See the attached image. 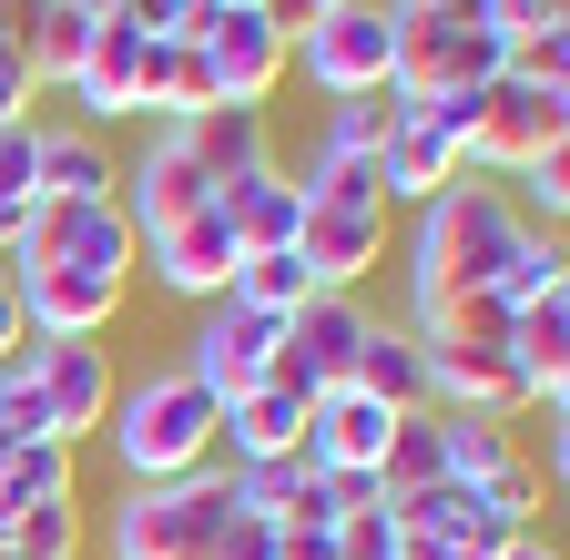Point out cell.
Instances as JSON below:
<instances>
[{"instance_id": "b9f144b4", "label": "cell", "mask_w": 570, "mask_h": 560, "mask_svg": "<svg viewBox=\"0 0 570 560\" xmlns=\"http://www.w3.org/2000/svg\"><path fill=\"white\" fill-rule=\"evenodd\" d=\"M71 11H82V21H112V11H122V0H71Z\"/></svg>"}, {"instance_id": "4316f807", "label": "cell", "mask_w": 570, "mask_h": 560, "mask_svg": "<svg viewBox=\"0 0 570 560\" xmlns=\"http://www.w3.org/2000/svg\"><path fill=\"white\" fill-rule=\"evenodd\" d=\"M407 122V92H356V102H326V154H387V132Z\"/></svg>"}, {"instance_id": "7c38bea8", "label": "cell", "mask_w": 570, "mask_h": 560, "mask_svg": "<svg viewBox=\"0 0 570 560\" xmlns=\"http://www.w3.org/2000/svg\"><path fill=\"white\" fill-rule=\"evenodd\" d=\"M154 82H164V41H142L132 21H92V51L71 72V102L92 122H122V112H154Z\"/></svg>"}, {"instance_id": "8d00e7d4", "label": "cell", "mask_w": 570, "mask_h": 560, "mask_svg": "<svg viewBox=\"0 0 570 560\" xmlns=\"http://www.w3.org/2000/svg\"><path fill=\"white\" fill-rule=\"evenodd\" d=\"M112 21H132L142 41H174V31H184V0H122Z\"/></svg>"}, {"instance_id": "d6a6232c", "label": "cell", "mask_w": 570, "mask_h": 560, "mask_svg": "<svg viewBox=\"0 0 570 560\" xmlns=\"http://www.w3.org/2000/svg\"><path fill=\"white\" fill-rule=\"evenodd\" d=\"M194 560H275V530H265L255 510H235V520H225V530H214V540H204Z\"/></svg>"}, {"instance_id": "4dcf8cb0", "label": "cell", "mask_w": 570, "mask_h": 560, "mask_svg": "<svg viewBox=\"0 0 570 560\" xmlns=\"http://www.w3.org/2000/svg\"><path fill=\"white\" fill-rule=\"evenodd\" d=\"M336 550H346V560H387V550H397V530H387V500H377V489L336 520Z\"/></svg>"}, {"instance_id": "1f68e13d", "label": "cell", "mask_w": 570, "mask_h": 560, "mask_svg": "<svg viewBox=\"0 0 570 560\" xmlns=\"http://www.w3.org/2000/svg\"><path fill=\"white\" fill-rule=\"evenodd\" d=\"M520 194H530V215H540V235H560V215H570V154H540V164L520 174Z\"/></svg>"}, {"instance_id": "30bf717a", "label": "cell", "mask_w": 570, "mask_h": 560, "mask_svg": "<svg viewBox=\"0 0 570 560\" xmlns=\"http://www.w3.org/2000/svg\"><path fill=\"white\" fill-rule=\"evenodd\" d=\"M21 357H31V387L51 407V439L61 449L102 439V417H112V357H102V336H31Z\"/></svg>"}, {"instance_id": "603a6c76", "label": "cell", "mask_w": 570, "mask_h": 560, "mask_svg": "<svg viewBox=\"0 0 570 560\" xmlns=\"http://www.w3.org/2000/svg\"><path fill=\"white\" fill-rule=\"evenodd\" d=\"M439 459H449L459 489H489L499 469L520 459V449H510V417H459V407H439Z\"/></svg>"}, {"instance_id": "5b68a950", "label": "cell", "mask_w": 570, "mask_h": 560, "mask_svg": "<svg viewBox=\"0 0 570 560\" xmlns=\"http://www.w3.org/2000/svg\"><path fill=\"white\" fill-rule=\"evenodd\" d=\"M225 520H235V479L214 459V469H184V479H154V489H122V510L102 520V550L112 560H194Z\"/></svg>"}, {"instance_id": "cb8c5ba5", "label": "cell", "mask_w": 570, "mask_h": 560, "mask_svg": "<svg viewBox=\"0 0 570 560\" xmlns=\"http://www.w3.org/2000/svg\"><path fill=\"white\" fill-rule=\"evenodd\" d=\"M225 296H235V306H255V316H296V306L316 296V275L296 265V245H285V255H235Z\"/></svg>"}, {"instance_id": "6da1fadb", "label": "cell", "mask_w": 570, "mask_h": 560, "mask_svg": "<svg viewBox=\"0 0 570 560\" xmlns=\"http://www.w3.org/2000/svg\"><path fill=\"white\" fill-rule=\"evenodd\" d=\"M142 235L122 225V204H31L11 225V296L31 316V336H102L132 296Z\"/></svg>"}, {"instance_id": "5bb4252c", "label": "cell", "mask_w": 570, "mask_h": 560, "mask_svg": "<svg viewBox=\"0 0 570 560\" xmlns=\"http://www.w3.org/2000/svg\"><path fill=\"white\" fill-rule=\"evenodd\" d=\"M112 204H122V225H132L142 245H154L164 225H184V215H194V204H214V184H204V164L174 144V122H164L154 144H142V154L122 164V194H112Z\"/></svg>"}, {"instance_id": "8fae6325", "label": "cell", "mask_w": 570, "mask_h": 560, "mask_svg": "<svg viewBox=\"0 0 570 560\" xmlns=\"http://www.w3.org/2000/svg\"><path fill=\"white\" fill-rule=\"evenodd\" d=\"M367 306L356 296H306L296 316H285V346H275V387H296V397H326L356 377V346H367Z\"/></svg>"}, {"instance_id": "d4e9b609", "label": "cell", "mask_w": 570, "mask_h": 560, "mask_svg": "<svg viewBox=\"0 0 570 560\" xmlns=\"http://www.w3.org/2000/svg\"><path fill=\"white\" fill-rule=\"evenodd\" d=\"M82 51H92V21L71 11V0H41V21L21 31V61H31V82H61V92H71Z\"/></svg>"}, {"instance_id": "ab89813d", "label": "cell", "mask_w": 570, "mask_h": 560, "mask_svg": "<svg viewBox=\"0 0 570 560\" xmlns=\"http://www.w3.org/2000/svg\"><path fill=\"white\" fill-rule=\"evenodd\" d=\"M31 21H41V0H0V41H21Z\"/></svg>"}, {"instance_id": "f35d334b", "label": "cell", "mask_w": 570, "mask_h": 560, "mask_svg": "<svg viewBox=\"0 0 570 560\" xmlns=\"http://www.w3.org/2000/svg\"><path fill=\"white\" fill-rule=\"evenodd\" d=\"M387 560H469V550H449V540H428V530H397V550Z\"/></svg>"}, {"instance_id": "7402d4cb", "label": "cell", "mask_w": 570, "mask_h": 560, "mask_svg": "<svg viewBox=\"0 0 570 560\" xmlns=\"http://www.w3.org/2000/svg\"><path fill=\"white\" fill-rule=\"evenodd\" d=\"M449 459H439V407H407L387 429V459H377V500H407V489H439Z\"/></svg>"}, {"instance_id": "d6986e66", "label": "cell", "mask_w": 570, "mask_h": 560, "mask_svg": "<svg viewBox=\"0 0 570 560\" xmlns=\"http://www.w3.org/2000/svg\"><path fill=\"white\" fill-rule=\"evenodd\" d=\"M174 144L204 164V184H235V174L275 164V144H265V112H245V102H214V112L174 122Z\"/></svg>"}, {"instance_id": "7bdbcfd3", "label": "cell", "mask_w": 570, "mask_h": 560, "mask_svg": "<svg viewBox=\"0 0 570 560\" xmlns=\"http://www.w3.org/2000/svg\"><path fill=\"white\" fill-rule=\"evenodd\" d=\"M0 265H11V225H0Z\"/></svg>"}, {"instance_id": "e0dca14e", "label": "cell", "mask_w": 570, "mask_h": 560, "mask_svg": "<svg viewBox=\"0 0 570 560\" xmlns=\"http://www.w3.org/2000/svg\"><path fill=\"white\" fill-rule=\"evenodd\" d=\"M214 449H225V469H255V459H296L306 449V397L296 387H245L214 407Z\"/></svg>"}, {"instance_id": "3957f363", "label": "cell", "mask_w": 570, "mask_h": 560, "mask_svg": "<svg viewBox=\"0 0 570 560\" xmlns=\"http://www.w3.org/2000/svg\"><path fill=\"white\" fill-rule=\"evenodd\" d=\"M510 72V21L489 0H387V82L407 102L489 92Z\"/></svg>"}, {"instance_id": "44dd1931", "label": "cell", "mask_w": 570, "mask_h": 560, "mask_svg": "<svg viewBox=\"0 0 570 560\" xmlns=\"http://www.w3.org/2000/svg\"><path fill=\"white\" fill-rule=\"evenodd\" d=\"M346 387H367L377 407H428V346L407 336V326H367V346H356V377Z\"/></svg>"}, {"instance_id": "4fadbf2b", "label": "cell", "mask_w": 570, "mask_h": 560, "mask_svg": "<svg viewBox=\"0 0 570 560\" xmlns=\"http://www.w3.org/2000/svg\"><path fill=\"white\" fill-rule=\"evenodd\" d=\"M296 265L316 275V296H356V275L387 265V204H306Z\"/></svg>"}, {"instance_id": "9a60e30c", "label": "cell", "mask_w": 570, "mask_h": 560, "mask_svg": "<svg viewBox=\"0 0 570 560\" xmlns=\"http://www.w3.org/2000/svg\"><path fill=\"white\" fill-rule=\"evenodd\" d=\"M387 429H397V407H377L367 387H326V397H306V469H326V479H377Z\"/></svg>"}, {"instance_id": "7a4b0ae2", "label": "cell", "mask_w": 570, "mask_h": 560, "mask_svg": "<svg viewBox=\"0 0 570 560\" xmlns=\"http://www.w3.org/2000/svg\"><path fill=\"white\" fill-rule=\"evenodd\" d=\"M540 225L510 204V184H489V174H459L449 194H428L417 235H407V316H439L459 296H499V275H510V255Z\"/></svg>"}, {"instance_id": "277c9868", "label": "cell", "mask_w": 570, "mask_h": 560, "mask_svg": "<svg viewBox=\"0 0 570 560\" xmlns=\"http://www.w3.org/2000/svg\"><path fill=\"white\" fill-rule=\"evenodd\" d=\"M102 439H112V459H122L132 489L184 479V469H214V397H204L184 367H154L142 387H112Z\"/></svg>"}, {"instance_id": "ffe728a7", "label": "cell", "mask_w": 570, "mask_h": 560, "mask_svg": "<svg viewBox=\"0 0 570 560\" xmlns=\"http://www.w3.org/2000/svg\"><path fill=\"white\" fill-rule=\"evenodd\" d=\"M122 194V154L102 132H41V204H112Z\"/></svg>"}, {"instance_id": "60d3db41", "label": "cell", "mask_w": 570, "mask_h": 560, "mask_svg": "<svg viewBox=\"0 0 570 560\" xmlns=\"http://www.w3.org/2000/svg\"><path fill=\"white\" fill-rule=\"evenodd\" d=\"M499 560H560V550H550V540L530 530V540H510V550H499Z\"/></svg>"}, {"instance_id": "8992f818", "label": "cell", "mask_w": 570, "mask_h": 560, "mask_svg": "<svg viewBox=\"0 0 570 560\" xmlns=\"http://www.w3.org/2000/svg\"><path fill=\"white\" fill-rule=\"evenodd\" d=\"M540 154H570V92H540V82H510L499 72L469 112V174L489 184H520Z\"/></svg>"}, {"instance_id": "74e56055", "label": "cell", "mask_w": 570, "mask_h": 560, "mask_svg": "<svg viewBox=\"0 0 570 560\" xmlns=\"http://www.w3.org/2000/svg\"><path fill=\"white\" fill-rule=\"evenodd\" d=\"M31 346V316H21V296H11V275H0V367H11Z\"/></svg>"}, {"instance_id": "484cf974", "label": "cell", "mask_w": 570, "mask_h": 560, "mask_svg": "<svg viewBox=\"0 0 570 560\" xmlns=\"http://www.w3.org/2000/svg\"><path fill=\"white\" fill-rule=\"evenodd\" d=\"M31 500H71V449L61 439L0 449V510H31Z\"/></svg>"}, {"instance_id": "ac0fdd59", "label": "cell", "mask_w": 570, "mask_h": 560, "mask_svg": "<svg viewBox=\"0 0 570 560\" xmlns=\"http://www.w3.org/2000/svg\"><path fill=\"white\" fill-rule=\"evenodd\" d=\"M214 215L235 225L245 255H285V245H296V225H306V194H296V174L255 164V174H235V184H214Z\"/></svg>"}, {"instance_id": "ee69618b", "label": "cell", "mask_w": 570, "mask_h": 560, "mask_svg": "<svg viewBox=\"0 0 570 560\" xmlns=\"http://www.w3.org/2000/svg\"><path fill=\"white\" fill-rule=\"evenodd\" d=\"M0 560H11V550H0Z\"/></svg>"}, {"instance_id": "d590c367", "label": "cell", "mask_w": 570, "mask_h": 560, "mask_svg": "<svg viewBox=\"0 0 570 560\" xmlns=\"http://www.w3.org/2000/svg\"><path fill=\"white\" fill-rule=\"evenodd\" d=\"M265 11V31H285V51H296V31H316L326 11H346V0H255Z\"/></svg>"}, {"instance_id": "52a82bcc", "label": "cell", "mask_w": 570, "mask_h": 560, "mask_svg": "<svg viewBox=\"0 0 570 560\" xmlns=\"http://www.w3.org/2000/svg\"><path fill=\"white\" fill-rule=\"evenodd\" d=\"M174 41H194L214 61V92L245 102V112H265L275 82H285V31H265L255 0H184V31Z\"/></svg>"}, {"instance_id": "ba28073f", "label": "cell", "mask_w": 570, "mask_h": 560, "mask_svg": "<svg viewBox=\"0 0 570 560\" xmlns=\"http://www.w3.org/2000/svg\"><path fill=\"white\" fill-rule=\"evenodd\" d=\"M469 112H479V92L407 102V122L387 132V154H377V174H387V204H428V194H449V184L469 174Z\"/></svg>"}, {"instance_id": "9c48e42d", "label": "cell", "mask_w": 570, "mask_h": 560, "mask_svg": "<svg viewBox=\"0 0 570 560\" xmlns=\"http://www.w3.org/2000/svg\"><path fill=\"white\" fill-rule=\"evenodd\" d=\"M285 72H306L326 102H356V92H387V0H346L316 31H296Z\"/></svg>"}, {"instance_id": "836d02e7", "label": "cell", "mask_w": 570, "mask_h": 560, "mask_svg": "<svg viewBox=\"0 0 570 560\" xmlns=\"http://www.w3.org/2000/svg\"><path fill=\"white\" fill-rule=\"evenodd\" d=\"M31 61H21V41H0V132H11V122H31Z\"/></svg>"}, {"instance_id": "83f0119b", "label": "cell", "mask_w": 570, "mask_h": 560, "mask_svg": "<svg viewBox=\"0 0 570 560\" xmlns=\"http://www.w3.org/2000/svg\"><path fill=\"white\" fill-rule=\"evenodd\" d=\"M11 560H82V500H31L11 510Z\"/></svg>"}, {"instance_id": "f546056e", "label": "cell", "mask_w": 570, "mask_h": 560, "mask_svg": "<svg viewBox=\"0 0 570 560\" xmlns=\"http://www.w3.org/2000/svg\"><path fill=\"white\" fill-rule=\"evenodd\" d=\"M41 204V122H11L0 132V225H21Z\"/></svg>"}, {"instance_id": "2e32d148", "label": "cell", "mask_w": 570, "mask_h": 560, "mask_svg": "<svg viewBox=\"0 0 570 560\" xmlns=\"http://www.w3.org/2000/svg\"><path fill=\"white\" fill-rule=\"evenodd\" d=\"M235 255H245V245H235V225L214 215V204H194L184 225H164L154 245H142V265H154V286H164V296H194V306H214V296H225Z\"/></svg>"}, {"instance_id": "f1b7e54d", "label": "cell", "mask_w": 570, "mask_h": 560, "mask_svg": "<svg viewBox=\"0 0 570 560\" xmlns=\"http://www.w3.org/2000/svg\"><path fill=\"white\" fill-rule=\"evenodd\" d=\"M296 194L306 204H387V174H377V154H326L316 144V164H306Z\"/></svg>"}, {"instance_id": "e575fe53", "label": "cell", "mask_w": 570, "mask_h": 560, "mask_svg": "<svg viewBox=\"0 0 570 560\" xmlns=\"http://www.w3.org/2000/svg\"><path fill=\"white\" fill-rule=\"evenodd\" d=\"M275 560H346L336 550V520H285L275 530Z\"/></svg>"}]
</instances>
